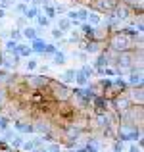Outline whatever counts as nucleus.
I'll return each mask as SVG.
<instances>
[{"instance_id": "39448f33", "label": "nucleus", "mask_w": 144, "mask_h": 152, "mask_svg": "<svg viewBox=\"0 0 144 152\" xmlns=\"http://www.w3.org/2000/svg\"><path fill=\"white\" fill-rule=\"evenodd\" d=\"M31 125H33V133H37V135H41V137H48V135L52 133V123H50V119H46V118H35L33 121H31Z\"/></svg>"}, {"instance_id": "412c9836", "label": "nucleus", "mask_w": 144, "mask_h": 152, "mask_svg": "<svg viewBox=\"0 0 144 152\" xmlns=\"http://www.w3.org/2000/svg\"><path fill=\"white\" fill-rule=\"evenodd\" d=\"M81 31H83L81 37L85 39V41H87V39H92V37H94V27L89 25V23H83V25H81Z\"/></svg>"}, {"instance_id": "4c0bfd02", "label": "nucleus", "mask_w": 144, "mask_h": 152, "mask_svg": "<svg viewBox=\"0 0 144 152\" xmlns=\"http://www.w3.org/2000/svg\"><path fill=\"white\" fill-rule=\"evenodd\" d=\"M6 18V10H4V8H0V19H4Z\"/></svg>"}, {"instance_id": "9b49d317", "label": "nucleus", "mask_w": 144, "mask_h": 152, "mask_svg": "<svg viewBox=\"0 0 144 152\" xmlns=\"http://www.w3.org/2000/svg\"><path fill=\"white\" fill-rule=\"evenodd\" d=\"M75 73H77V69H75V67H67V69H63L62 73H60L58 81H62V83H65V85H69V83L75 81Z\"/></svg>"}, {"instance_id": "bb28decb", "label": "nucleus", "mask_w": 144, "mask_h": 152, "mask_svg": "<svg viewBox=\"0 0 144 152\" xmlns=\"http://www.w3.org/2000/svg\"><path fill=\"white\" fill-rule=\"evenodd\" d=\"M89 12H90L89 8H79V10H77V21H79V23H81V21L85 23V21H87V15H89Z\"/></svg>"}, {"instance_id": "ddd939ff", "label": "nucleus", "mask_w": 144, "mask_h": 152, "mask_svg": "<svg viewBox=\"0 0 144 152\" xmlns=\"http://www.w3.org/2000/svg\"><path fill=\"white\" fill-rule=\"evenodd\" d=\"M75 85L77 87H83V89H85V87H89L90 85V79H89V75L87 73H83L81 69H77V73H75Z\"/></svg>"}, {"instance_id": "c756f323", "label": "nucleus", "mask_w": 144, "mask_h": 152, "mask_svg": "<svg viewBox=\"0 0 144 152\" xmlns=\"http://www.w3.org/2000/svg\"><path fill=\"white\" fill-rule=\"evenodd\" d=\"M35 19H37V23H39V25H41V27H46L48 23H50V19H48L44 14H41V12H39V14H37V18H35Z\"/></svg>"}, {"instance_id": "a211bd4d", "label": "nucleus", "mask_w": 144, "mask_h": 152, "mask_svg": "<svg viewBox=\"0 0 144 152\" xmlns=\"http://www.w3.org/2000/svg\"><path fill=\"white\" fill-rule=\"evenodd\" d=\"M65 64H67L65 54H63V52H54V56H52V66L62 67V66H65Z\"/></svg>"}, {"instance_id": "6e6552de", "label": "nucleus", "mask_w": 144, "mask_h": 152, "mask_svg": "<svg viewBox=\"0 0 144 152\" xmlns=\"http://www.w3.org/2000/svg\"><path fill=\"white\" fill-rule=\"evenodd\" d=\"M142 67H133L129 71V77H127V85L129 87H142Z\"/></svg>"}, {"instance_id": "b1692460", "label": "nucleus", "mask_w": 144, "mask_h": 152, "mask_svg": "<svg viewBox=\"0 0 144 152\" xmlns=\"http://www.w3.org/2000/svg\"><path fill=\"white\" fill-rule=\"evenodd\" d=\"M35 148V139H23V142H21V146H19V150L21 152H33Z\"/></svg>"}, {"instance_id": "7c9ffc66", "label": "nucleus", "mask_w": 144, "mask_h": 152, "mask_svg": "<svg viewBox=\"0 0 144 152\" xmlns=\"http://www.w3.org/2000/svg\"><path fill=\"white\" fill-rule=\"evenodd\" d=\"M6 127H10V118H6V115L0 114V133H2Z\"/></svg>"}, {"instance_id": "a878e982", "label": "nucleus", "mask_w": 144, "mask_h": 152, "mask_svg": "<svg viewBox=\"0 0 144 152\" xmlns=\"http://www.w3.org/2000/svg\"><path fill=\"white\" fill-rule=\"evenodd\" d=\"M8 98H10V93H8V89H6V87H0V108L6 106Z\"/></svg>"}, {"instance_id": "6ab92c4d", "label": "nucleus", "mask_w": 144, "mask_h": 152, "mask_svg": "<svg viewBox=\"0 0 144 152\" xmlns=\"http://www.w3.org/2000/svg\"><path fill=\"white\" fill-rule=\"evenodd\" d=\"M21 142H23V135H19V133H14V135L10 137V141H8V145H10L14 150H19Z\"/></svg>"}, {"instance_id": "20e7f679", "label": "nucleus", "mask_w": 144, "mask_h": 152, "mask_svg": "<svg viewBox=\"0 0 144 152\" xmlns=\"http://www.w3.org/2000/svg\"><path fill=\"white\" fill-rule=\"evenodd\" d=\"M131 106H133V102H131V98H129L127 93H117L111 98V108H113L115 114H123V112H127Z\"/></svg>"}, {"instance_id": "ea45409f", "label": "nucleus", "mask_w": 144, "mask_h": 152, "mask_svg": "<svg viewBox=\"0 0 144 152\" xmlns=\"http://www.w3.org/2000/svg\"><path fill=\"white\" fill-rule=\"evenodd\" d=\"M21 2H25V4H33V0H21Z\"/></svg>"}, {"instance_id": "f257e3e1", "label": "nucleus", "mask_w": 144, "mask_h": 152, "mask_svg": "<svg viewBox=\"0 0 144 152\" xmlns=\"http://www.w3.org/2000/svg\"><path fill=\"white\" fill-rule=\"evenodd\" d=\"M138 37V35H137ZM137 37L135 35H129L127 31H113V33L108 35V48L111 52H125V50H135V45H137Z\"/></svg>"}, {"instance_id": "c85d7f7f", "label": "nucleus", "mask_w": 144, "mask_h": 152, "mask_svg": "<svg viewBox=\"0 0 144 152\" xmlns=\"http://www.w3.org/2000/svg\"><path fill=\"white\" fill-rule=\"evenodd\" d=\"M44 152H63V146L60 142H52V145H46Z\"/></svg>"}, {"instance_id": "2f4dec72", "label": "nucleus", "mask_w": 144, "mask_h": 152, "mask_svg": "<svg viewBox=\"0 0 144 152\" xmlns=\"http://www.w3.org/2000/svg\"><path fill=\"white\" fill-rule=\"evenodd\" d=\"M50 35H52L54 39H63V37H65V33H63L62 29H58V27H54V29H50Z\"/></svg>"}, {"instance_id": "c9c22d12", "label": "nucleus", "mask_w": 144, "mask_h": 152, "mask_svg": "<svg viewBox=\"0 0 144 152\" xmlns=\"http://www.w3.org/2000/svg\"><path fill=\"white\" fill-rule=\"evenodd\" d=\"M10 39H14V41H19V39H23V37H21V31H19V29H12Z\"/></svg>"}, {"instance_id": "1a4fd4ad", "label": "nucleus", "mask_w": 144, "mask_h": 152, "mask_svg": "<svg viewBox=\"0 0 144 152\" xmlns=\"http://www.w3.org/2000/svg\"><path fill=\"white\" fill-rule=\"evenodd\" d=\"M17 60H19V54H17V52H2L0 64H4V67L12 69V67L17 66Z\"/></svg>"}, {"instance_id": "dca6fc26", "label": "nucleus", "mask_w": 144, "mask_h": 152, "mask_svg": "<svg viewBox=\"0 0 144 152\" xmlns=\"http://www.w3.org/2000/svg\"><path fill=\"white\" fill-rule=\"evenodd\" d=\"M31 42H33V46H31V48H33V52H46V48H48V45L41 39V35H39L37 39H33Z\"/></svg>"}, {"instance_id": "f3484780", "label": "nucleus", "mask_w": 144, "mask_h": 152, "mask_svg": "<svg viewBox=\"0 0 144 152\" xmlns=\"http://www.w3.org/2000/svg\"><path fill=\"white\" fill-rule=\"evenodd\" d=\"M39 66H41V62H39L37 58H31V56H27V58H25V69L29 71V73L37 71V69H39Z\"/></svg>"}, {"instance_id": "0eeeda50", "label": "nucleus", "mask_w": 144, "mask_h": 152, "mask_svg": "<svg viewBox=\"0 0 144 152\" xmlns=\"http://www.w3.org/2000/svg\"><path fill=\"white\" fill-rule=\"evenodd\" d=\"M119 0H92V8L100 14H110Z\"/></svg>"}, {"instance_id": "aec40b11", "label": "nucleus", "mask_w": 144, "mask_h": 152, "mask_svg": "<svg viewBox=\"0 0 144 152\" xmlns=\"http://www.w3.org/2000/svg\"><path fill=\"white\" fill-rule=\"evenodd\" d=\"M39 12H41V10H39L35 4H29V6H27V10H25V14H23V18H25L27 21H29V19H35Z\"/></svg>"}, {"instance_id": "4be33fe9", "label": "nucleus", "mask_w": 144, "mask_h": 152, "mask_svg": "<svg viewBox=\"0 0 144 152\" xmlns=\"http://www.w3.org/2000/svg\"><path fill=\"white\" fill-rule=\"evenodd\" d=\"M15 52L19 54V58H27V56L33 54V48L27 46V45H19V42H17V50H15Z\"/></svg>"}, {"instance_id": "4468645a", "label": "nucleus", "mask_w": 144, "mask_h": 152, "mask_svg": "<svg viewBox=\"0 0 144 152\" xmlns=\"http://www.w3.org/2000/svg\"><path fill=\"white\" fill-rule=\"evenodd\" d=\"M21 37H23V39H29V41H33V39L39 37V29H37V27L25 25V27H21Z\"/></svg>"}, {"instance_id": "423d86ee", "label": "nucleus", "mask_w": 144, "mask_h": 152, "mask_svg": "<svg viewBox=\"0 0 144 152\" xmlns=\"http://www.w3.org/2000/svg\"><path fill=\"white\" fill-rule=\"evenodd\" d=\"M110 15L115 19V21H125V19H129L131 15H133V10H131L125 2H117L113 6V10L110 12Z\"/></svg>"}, {"instance_id": "473e14b6", "label": "nucleus", "mask_w": 144, "mask_h": 152, "mask_svg": "<svg viewBox=\"0 0 144 152\" xmlns=\"http://www.w3.org/2000/svg\"><path fill=\"white\" fill-rule=\"evenodd\" d=\"M123 150H125L123 141H121V139H115V142H113V152H123Z\"/></svg>"}, {"instance_id": "cd10ccee", "label": "nucleus", "mask_w": 144, "mask_h": 152, "mask_svg": "<svg viewBox=\"0 0 144 152\" xmlns=\"http://www.w3.org/2000/svg\"><path fill=\"white\" fill-rule=\"evenodd\" d=\"M67 33H69V41H71V42H81V41H83L81 33H79L77 29H69Z\"/></svg>"}, {"instance_id": "f8f14e48", "label": "nucleus", "mask_w": 144, "mask_h": 152, "mask_svg": "<svg viewBox=\"0 0 144 152\" xmlns=\"http://www.w3.org/2000/svg\"><path fill=\"white\" fill-rule=\"evenodd\" d=\"M85 23H89V25H92V27H100L104 23V19H102V15H100V12H89Z\"/></svg>"}, {"instance_id": "72a5a7b5", "label": "nucleus", "mask_w": 144, "mask_h": 152, "mask_svg": "<svg viewBox=\"0 0 144 152\" xmlns=\"http://www.w3.org/2000/svg\"><path fill=\"white\" fill-rule=\"evenodd\" d=\"M127 152H142V145H140V142H138V145H137V142H131L129 148H127Z\"/></svg>"}, {"instance_id": "f704fd0d", "label": "nucleus", "mask_w": 144, "mask_h": 152, "mask_svg": "<svg viewBox=\"0 0 144 152\" xmlns=\"http://www.w3.org/2000/svg\"><path fill=\"white\" fill-rule=\"evenodd\" d=\"M27 6H29V4H25V2H21V4H15V12H17L19 15H23V14H25V10H27Z\"/></svg>"}, {"instance_id": "9d476101", "label": "nucleus", "mask_w": 144, "mask_h": 152, "mask_svg": "<svg viewBox=\"0 0 144 152\" xmlns=\"http://www.w3.org/2000/svg\"><path fill=\"white\" fill-rule=\"evenodd\" d=\"M144 91H142V87H131V91L127 94H129V98H131V102L133 104H140L142 106V102H144Z\"/></svg>"}, {"instance_id": "f03ea898", "label": "nucleus", "mask_w": 144, "mask_h": 152, "mask_svg": "<svg viewBox=\"0 0 144 152\" xmlns=\"http://www.w3.org/2000/svg\"><path fill=\"white\" fill-rule=\"evenodd\" d=\"M46 91H48V94H50L52 100H56V102H60V104L69 102L71 100V94H73V89H71L69 85H65V83L58 81V79H56V81H54V79H50Z\"/></svg>"}, {"instance_id": "7ed1b4c3", "label": "nucleus", "mask_w": 144, "mask_h": 152, "mask_svg": "<svg viewBox=\"0 0 144 152\" xmlns=\"http://www.w3.org/2000/svg\"><path fill=\"white\" fill-rule=\"evenodd\" d=\"M48 83H50V77L44 75V73H41V75H27V79H25V85H27L29 91H44L48 87Z\"/></svg>"}, {"instance_id": "e433bc0d", "label": "nucleus", "mask_w": 144, "mask_h": 152, "mask_svg": "<svg viewBox=\"0 0 144 152\" xmlns=\"http://www.w3.org/2000/svg\"><path fill=\"white\" fill-rule=\"evenodd\" d=\"M25 21H27V19L23 18V15H19V19H17V25H19V27H25Z\"/></svg>"}, {"instance_id": "5701e85b", "label": "nucleus", "mask_w": 144, "mask_h": 152, "mask_svg": "<svg viewBox=\"0 0 144 152\" xmlns=\"http://www.w3.org/2000/svg\"><path fill=\"white\" fill-rule=\"evenodd\" d=\"M12 81H14V79L10 77L8 69H0V87H8Z\"/></svg>"}, {"instance_id": "2eb2a0df", "label": "nucleus", "mask_w": 144, "mask_h": 152, "mask_svg": "<svg viewBox=\"0 0 144 152\" xmlns=\"http://www.w3.org/2000/svg\"><path fill=\"white\" fill-rule=\"evenodd\" d=\"M58 29H62L63 33H67L69 29H73V23H71V19H67L65 15H60V19H58Z\"/></svg>"}, {"instance_id": "393cba45", "label": "nucleus", "mask_w": 144, "mask_h": 152, "mask_svg": "<svg viewBox=\"0 0 144 152\" xmlns=\"http://www.w3.org/2000/svg\"><path fill=\"white\" fill-rule=\"evenodd\" d=\"M17 50V41H14V39H8L6 45H4V52H15Z\"/></svg>"}, {"instance_id": "58836bf2", "label": "nucleus", "mask_w": 144, "mask_h": 152, "mask_svg": "<svg viewBox=\"0 0 144 152\" xmlns=\"http://www.w3.org/2000/svg\"><path fill=\"white\" fill-rule=\"evenodd\" d=\"M63 152H79V150L75 148V146H69V148H67V150H63Z\"/></svg>"}, {"instance_id": "a19ab883", "label": "nucleus", "mask_w": 144, "mask_h": 152, "mask_svg": "<svg viewBox=\"0 0 144 152\" xmlns=\"http://www.w3.org/2000/svg\"><path fill=\"white\" fill-rule=\"evenodd\" d=\"M0 58H2V52H0Z\"/></svg>"}]
</instances>
